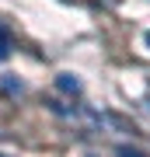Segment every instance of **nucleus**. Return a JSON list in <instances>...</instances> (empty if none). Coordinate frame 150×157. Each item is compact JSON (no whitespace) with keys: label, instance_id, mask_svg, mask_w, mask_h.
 Here are the masks:
<instances>
[{"label":"nucleus","instance_id":"1","mask_svg":"<svg viewBox=\"0 0 150 157\" xmlns=\"http://www.w3.org/2000/svg\"><path fill=\"white\" fill-rule=\"evenodd\" d=\"M56 87H60L63 94H80V91H84L77 73H56Z\"/></svg>","mask_w":150,"mask_h":157},{"label":"nucleus","instance_id":"2","mask_svg":"<svg viewBox=\"0 0 150 157\" xmlns=\"http://www.w3.org/2000/svg\"><path fill=\"white\" fill-rule=\"evenodd\" d=\"M0 87H4L7 94H21V91H25V84H21L17 77H11V73H4V77H0Z\"/></svg>","mask_w":150,"mask_h":157},{"label":"nucleus","instance_id":"3","mask_svg":"<svg viewBox=\"0 0 150 157\" xmlns=\"http://www.w3.org/2000/svg\"><path fill=\"white\" fill-rule=\"evenodd\" d=\"M11 56V32L4 28V21H0V59Z\"/></svg>","mask_w":150,"mask_h":157},{"label":"nucleus","instance_id":"4","mask_svg":"<svg viewBox=\"0 0 150 157\" xmlns=\"http://www.w3.org/2000/svg\"><path fill=\"white\" fill-rule=\"evenodd\" d=\"M115 157H143V154H140V150H133V147H119V150H115Z\"/></svg>","mask_w":150,"mask_h":157},{"label":"nucleus","instance_id":"5","mask_svg":"<svg viewBox=\"0 0 150 157\" xmlns=\"http://www.w3.org/2000/svg\"><path fill=\"white\" fill-rule=\"evenodd\" d=\"M143 42H147V45H150V32H147V35H143Z\"/></svg>","mask_w":150,"mask_h":157},{"label":"nucleus","instance_id":"6","mask_svg":"<svg viewBox=\"0 0 150 157\" xmlns=\"http://www.w3.org/2000/svg\"><path fill=\"white\" fill-rule=\"evenodd\" d=\"M0 157H4V154H0Z\"/></svg>","mask_w":150,"mask_h":157}]
</instances>
